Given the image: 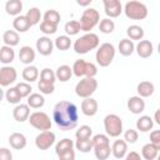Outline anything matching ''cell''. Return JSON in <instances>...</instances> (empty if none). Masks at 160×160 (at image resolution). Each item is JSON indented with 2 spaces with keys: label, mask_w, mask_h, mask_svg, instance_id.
<instances>
[{
  "label": "cell",
  "mask_w": 160,
  "mask_h": 160,
  "mask_svg": "<svg viewBox=\"0 0 160 160\" xmlns=\"http://www.w3.org/2000/svg\"><path fill=\"white\" fill-rule=\"evenodd\" d=\"M52 120L62 131L75 129L79 120V111L76 105L68 100L56 102L52 109Z\"/></svg>",
  "instance_id": "obj_1"
},
{
  "label": "cell",
  "mask_w": 160,
  "mask_h": 160,
  "mask_svg": "<svg viewBox=\"0 0 160 160\" xmlns=\"http://www.w3.org/2000/svg\"><path fill=\"white\" fill-rule=\"evenodd\" d=\"M99 45H100L99 36L94 32H86L75 40L72 48L76 54H86L94 49H98Z\"/></svg>",
  "instance_id": "obj_2"
},
{
  "label": "cell",
  "mask_w": 160,
  "mask_h": 160,
  "mask_svg": "<svg viewBox=\"0 0 160 160\" xmlns=\"http://www.w3.org/2000/svg\"><path fill=\"white\" fill-rule=\"evenodd\" d=\"M124 12H125L126 18H129L131 20H144L148 16V6L144 2L131 0L125 4Z\"/></svg>",
  "instance_id": "obj_3"
},
{
  "label": "cell",
  "mask_w": 160,
  "mask_h": 160,
  "mask_svg": "<svg viewBox=\"0 0 160 160\" xmlns=\"http://www.w3.org/2000/svg\"><path fill=\"white\" fill-rule=\"evenodd\" d=\"M115 52H116V50H115V46L112 44H110V42L101 44L98 48L96 54H95V59H96L98 65L101 68L109 66L115 58Z\"/></svg>",
  "instance_id": "obj_4"
},
{
  "label": "cell",
  "mask_w": 160,
  "mask_h": 160,
  "mask_svg": "<svg viewBox=\"0 0 160 160\" xmlns=\"http://www.w3.org/2000/svg\"><path fill=\"white\" fill-rule=\"evenodd\" d=\"M79 22L81 26V31L90 32V30L100 24V14L95 8H88L86 10H84Z\"/></svg>",
  "instance_id": "obj_5"
},
{
  "label": "cell",
  "mask_w": 160,
  "mask_h": 160,
  "mask_svg": "<svg viewBox=\"0 0 160 160\" xmlns=\"http://www.w3.org/2000/svg\"><path fill=\"white\" fill-rule=\"evenodd\" d=\"M105 132L110 138H118L122 132V120L116 114H109L104 118Z\"/></svg>",
  "instance_id": "obj_6"
},
{
  "label": "cell",
  "mask_w": 160,
  "mask_h": 160,
  "mask_svg": "<svg viewBox=\"0 0 160 160\" xmlns=\"http://www.w3.org/2000/svg\"><path fill=\"white\" fill-rule=\"evenodd\" d=\"M98 89V81L95 78H82L75 86V94L79 98L86 99L91 98V95Z\"/></svg>",
  "instance_id": "obj_7"
},
{
  "label": "cell",
  "mask_w": 160,
  "mask_h": 160,
  "mask_svg": "<svg viewBox=\"0 0 160 160\" xmlns=\"http://www.w3.org/2000/svg\"><path fill=\"white\" fill-rule=\"evenodd\" d=\"M29 122L32 128L41 130V131H46L51 129V120L50 116L44 112V111H34L31 112L30 118H29Z\"/></svg>",
  "instance_id": "obj_8"
},
{
  "label": "cell",
  "mask_w": 160,
  "mask_h": 160,
  "mask_svg": "<svg viewBox=\"0 0 160 160\" xmlns=\"http://www.w3.org/2000/svg\"><path fill=\"white\" fill-rule=\"evenodd\" d=\"M54 144H55V134L52 131H50V130L41 131L35 138V145L40 150H48Z\"/></svg>",
  "instance_id": "obj_9"
},
{
  "label": "cell",
  "mask_w": 160,
  "mask_h": 160,
  "mask_svg": "<svg viewBox=\"0 0 160 160\" xmlns=\"http://www.w3.org/2000/svg\"><path fill=\"white\" fill-rule=\"evenodd\" d=\"M18 79V72L16 69L10 66V65H5L0 69V85L1 86H9L11 84H14Z\"/></svg>",
  "instance_id": "obj_10"
},
{
  "label": "cell",
  "mask_w": 160,
  "mask_h": 160,
  "mask_svg": "<svg viewBox=\"0 0 160 160\" xmlns=\"http://www.w3.org/2000/svg\"><path fill=\"white\" fill-rule=\"evenodd\" d=\"M104 4V10H105V14L109 19H112V18H118L122 11V5L119 0H104L102 1Z\"/></svg>",
  "instance_id": "obj_11"
},
{
  "label": "cell",
  "mask_w": 160,
  "mask_h": 160,
  "mask_svg": "<svg viewBox=\"0 0 160 160\" xmlns=\"http://www.w3.org/2000/svg\"><path fill=\"white\" fill-rule=\"evenodd\" d=\"M54 46H55L54 41L49 36H40L36 40V50L39 54H41L44 56L50 55L54 50Z\"/></svg>",
  "instance_id": "obj_12"
},
{
  "label": "cell",
  "mask_w": 160,
  "mask_h": 160,
  "mask_svg": "<svg viewBox=\"0 0 160 160\" xmlns=\"http://www.w3.org/2000/svg\"><path fill=\"white\" fill-rule=\"evenodd\" d=\"M128 109L130 112L135 114V115H139L141 114L144 110H145V101L142 98H140L139 95L136 96H131L128 99Z\"/></svg>",
  "instance_id": "obj_13"
},
{
  "label": "cell",
  "mask_w": 160,
  "mask_h": 160,
  "mask_svg": "<svg viewBox=\"0 0 160 160\" xmlns=\"http://www.w3.org/2000/svg\"><path fill=\"white\" fill-rule=\"evenodd\" d=\"M30 106L28 104H19L12 110V116L18 122H24L30 118Z\"/></svg>",
  "instance_id": "obj_14"
},
{
  "label": "cell",
  "mask_w": 160,
  "mask_h": 160,
  "mask_svg": "<svg viewBox=\"0 0 160 160\" xmlns=\"http://www.w3.org/2000/svg\"><path fill=\"white\" fill-rule=\"evenodd\" d=\"M135 51L138 52V55L142 59H148L152 55L154 52V46L152 42L149 40H141L138 42V45L135 46Z\"/></svg>",
  "instance_id": "obj_15"
},
{
  "label": "cell",
  "mask_w": 160,
  "mask_h": 160,
  "mask_svg": "<svg viewBox=\"0 0 160 160\" xmlns=\"http://www.w3.org/2000/svg\"><path fill=\"white\" fill-rule=\"evenodd\" d=\"M111 154L115 159H124L128 154V142L122 139L115 140L111 145Z\"/></svg>",
  "instance_id": "obj_16"
},
{
  "label": "cell",
  "mask_w": 160,
  "mask_h": 160,
  "mask_svg": "<svg viewBox=\"0 0 160 160\" xmlns=\"http://www.w3.org/2000/svg\"><path fill=\"white\" fill-rule=\"evenodd\" d=\"M98 101L94 98H86L81 101V112L85 116H94L98 112Z\"/></svg>",
  "instance_id": "obj_17"
},
{
  "label": "cell",
  "mask_w": 160,
  "mask_h": 160,
  "mask_svg": "<svg viewBox=\"0 0 160 160\" xmlns=\"http://www.w3.org/2000/svg\"><path fill=\"white\" fill-rule=\"evenodd\" d=\"M19 60L26 66L31 65V62L35 60V50L29 45L21 46L19 50Z\"/></svg>",
  "instance_id": "obj_18"
},
{
  "label": "cell",
  "mask_w": 160,
  "mask_h": 160,
  "mask_svg": "<svg viewBox=\"0 0 160 160\" xmlns=\"http://www.w3.org/2000/svg\"><path fill=\"white\" fill-rule=\"evenodd\" d=\"M26 138L21 132H12L9 136V144L15 150H22L26 146Z\"/></svg>",
  "instance_id": "obj_19"
},
{
  "label": "cell",
  "mask_w": 160,
  "mask_h": 160,
  "mask_svg": "<svg viewBox=\"0 0 160 160\" xmlns=\"http://www.w3.org/2000/svg\"><path fill=\"white\" fill-rule=\"evenodd\" d=\"M12 26H14L16 32H26L32 25L30 24V21L28 20V18L25 15H19L14 19Z\"/></svg>",
  "instance_id": "obj_20"
},
{
  "label": "cell",
  "mask_w": 160,
  "mask_h": 160,
  "mask_svg": "<svg viewBox=\"0 0 160 160\" xmlns=\"http://www.w3.org/2000/svg\"><path fill=\"white\" fill-rule=\"evenodd\" d=\"M136 91H138L139 96L142 98V99L144 98H150L155 91V86H154V84L151 81H146L145 80V81H141V82L138 84Z\"/></svg>",
  "instance_id": "obj_21"
},
{
  "label": "cell",
  "mask_w": 160,
  "mask_h": 160,
  "mask_svg": "<svg viewBox=\"0 0 160 160\" xmlns=\"http://www.w3.org/2000/svg\"><path fill=\"white\" fill-rule=\"evenodd\" d=\"M119 52L122 55V56H130L134 51H135V44L132 40L125 38V39H121L120 42H119Z\"/></svg>",
  "instance_id": "obj_22"
},
{
  "label": "cell",
  "mask_w": 160,
  "mask_h": 160,
  "mask_svg": "<svg viewBox=\"0 0 160 160\" xmlns=\"http://www.w3.org/2000/svg\"><path fill=\"white\" fill-rule=\"evenodd\" d=\"M55 75H56V80L61 81V82H66L70 80V78L74 75L72 72V68H70L69 65H60L56 71H55Z\"/></svg>",
  "instance_id": "obj_23"
},
{
  "label": "cell",
  "mask_w": 160,
  "mask_h": 160,
  "mask_svg": "<svg viewBox=\"0 0 160 160\" xmlns=\"http://www.w3.org/2000/svg\"><path fill=\"white\" fill-rule=\"evenodd\" d=\"M21 76L25 80V82H34L39 78V70L34 65H28V66L24 68V70L21 72Z\"/></svg>",
  "instance_id": "obj_24"
},
{
  "label": "cell",
  "mask_w": 160,
  "mask_h": 160,
  "mask_svg": "<svg viewBox=\"0 0 160 160\" xmlns=\"http://www.w3.org/2000/svg\"><path fill=\"white\" fill-rule=\"evenodd\" d=\"M154 126V119L148 116V115H142L136 120V129L140 130L141 132H148L152 129Z\"/></svg>",
  "instance_id": "obj_25"
},
{
  "label": "cell",
  "mask_w": 160,
  "mask_h": 160,
  "mask_svg": "<svg viewBox=\"0 0 160 160\" xmlns=\"http://www.w3.org/2000/svg\"><path fill=\"white\" fill-rule=\"evenodd\" d=\"M5 10H6V14L16 18L20 15L22 10V2L20 0H9L5 4Z\"/></svg>",
  "instance_id": "obj_26"
},
{
  "label": "cell",
  "mask_w": 160,
  "mask_h": 160,
  "mask_svg": "<svg viewBox=\"0 0 160 160\" xmlns=\"http://www.w3.org/2000/svg\"><path fill=\"white\" fill-rule=\"evenodd\" d=\"M15 59V51L11 46H6V45H2L0 48V61L6 65V64H10Z\"/></svg>",
  "instance_id": "obj_27"
},
{
  "label": "cell",
  "mask_w": 160,
  "mask_h": 160,
  "mask_svg": "<svg viewBox=\"0 0 160 160\" xmlns=\"http://www.w3.org/2000/svg\"><path fill=\"white\" fill-rule=\"evenodd\" d=\"M158 155H159V150L151 142H148L141 148V156L145 160H155Z\"/></svg>",
  "instance_id": "obj_28"
},
{
  "label": "cell",
  "mask_w": 160,
  "mask_h": 160,
  "mask_svg": "<svg viewBox=\"0 0 160 160\" xmlns=\"http://www.w3.org/2000/svg\"><path fill=\"white\" fill-rule=\"evenodd\" d=\"M144 34H145L144 29L140 25H130L126 29V35H128V39H130V40L141 41L142 38H144Z\"/></svg>",
  "instance_id": "obj_29"
},
{
  "label": "cell",
  "mask_w": 160,
  "mask_h": 160,
  "mask_svg": "<svg viewBox=\"0 0 160 160\" xmlns=\"http://www.w3.org/2000/svg\"><path fill=\"white\" fill-rule=\"evenodd\" d=\"M19 34L15 31V30H6L4 31L2 34V41H4V45L6 46H16L19 44Z\"/></svg>",
  "instance_id": "obj_30"
},
{
  "label": "cell",
  "mask_w": 160,
  "mask_h": 160,
  "mask_svg": "<svg viewBox=\"0 0 160 160\" xmlns=\"http://www.w3.org/2000/svg\"><path fill=\"white\" fill-rule=\"evenodd\" d=\"M44 104H45V99L41 92H32L28 98V105L32 109H40L44 106Z\"/></svg>",
  "instance_id": "obj_31"
},
{
  "label": "cell",
  "mask_w": 160,
  "mask_h": 160,
  "mask_svg": "<svg viewBox=\"0 0 160 160\" xmlns=\"http://www.w3.org/2000/svg\"><path fill=\"white\" fill-rule=\"evenodd\" d=\"M74 146H75V142L71 139L65 138V139H61L59 142H56V145H55V152H56V155H60V154H62V152H65L68 150L74 149Z\"/></svg>",
  "instance_id": "obj_32"
},
{
  "label": "cell",
  "mask_w": 160,
  "mask_h": 160,
  "mask_svg": "<svg viewBox=\"0 0 160 160\" xmlns=\"http://www.w3.org/2000/svg\"><path fill=\"white\" fill-rule=\"evenodd\" d=\"M5 99L9 104H15V105H19L22 96L20 95V92L18 91V89L14 86V88H9L6 91H5Z\"/></svg>",
  "instance_id": "obj_33"
},
{
  "label": "cell",
  "mask_w": 160,
  "mask_h": 160,
  "mask_svg": "<svg viewBox=\"0 0 160 160\" xmlns=\"http://www.w3.org/2000/svg\"><path fill=\"white\" fill-rule=\"evenodd\" d=\"M86 64H88V61H85L84 59H78V60H75L74 64H72V66H71L74 75L78 76V78H82V76L85 78Z\"/></svg>",
  "instance_id": "obj_34"
},
{
  "label": "cell",
  "mask_w": 160,
  "mask_h": 160,
  "mask_svg": "<svg viewBox=\"0 0 160 160\" xmlns=\"http://www.w3.org/2000/svg\"><path fill=\"white\" fill-rule=\"evenodd\" d=\"M54 45L58 50H61V51H65L68 50L70 46H71V40H70V36L68 35H60L58 36L55 40H54Z\"/></svg>",
  "instance_id": "obj_35"
},
{
  "label": "cell",
  "mask_w": 160,
  "mask_h": 160,
  "mask_svg": "<svg viewBox=\"0 0 160 160\" xmlns=\"http://www.w3.org/2000/svg\"><path fill=\"white\" fill-rule=\"evenodd\" d=\"M64 30H65V32H66L68 36H74V35H78L81 31V26H80V22L79 21L70 20V21H68L65 24Z\"/></svg>",
  "instance_id": "obj_36"
},
{
  "label": "cell",
  "mask_w": 160,
  "mask_h": 160,
  "mask_svg": "<svg viewBox=\"0 0 160 160\" xmlns=\"http://www.w3.org/2000/svg\"><path fill=\"white\" fill-rule=\"evenodd\" d=\"M40 81L46 82V84H54V85H55L56 75H55V72H54L50 68H45V69H42L41 72H40Z\"/></svg>",
  "instance_id": "obj_37"
},
{
  "label": "cell",
  "mask_w": 160,
  "mask_h": 160,
  "mask_svg": "<svg viewBox=\"0 0 160 160\" xmlns=\"http://www.w3.org/2000/svg\"><path fill=\"white\" fill-rule=\"evenodd\" d=\"M91 135H92V129L89 125H81L75 132L76 140H88L91 139Z\"/></svg>",
  "instance_id": "obj_38"
},
{
  "label": "cell",
  "mask_w": 160,
  "mask_h": 160,
  "mask_svg": "<svg viewBox=\"0 0 160 160\" xmlns=\"http://www.w3.org/2000/svg\"><path fill=\"white\" fill-rule=\"evenodd\" d=\"M99 30H100L102 34H111V32L115 30V22H114L111 19L105 18V19L100 20Z\"/></svg>",
  "instance_id": "obj_39"
},
{
  "label": "cell",
  "mask_w": 160,
  "mask_h": 160,
  "mask_svg": "<svg viewBox=\"0 0 160 160\" xmlns=\"http://www.w3.org/2000/svg\"><path fill=\"white\" fill-rule=\"evenodd\" d=\"M26 18H28V20L30 21V24L34 26V25H36V24H39L40 22V19H41V12H40V10L38 9V8H30L29 10H28V12H26V15H25Z\"/></svg>",
  "instance_id": "obj_40"
},
{
  "label": "cell",
  "mask_w": 160,
  "mask_h": 160,
  "mask_svg": "<svg viewBox=\"0 0 160 160\" xmlns=\"http://www.w3.org/2000/svg\"><path fill=\"white\" fill-rule=\"evenodd\" d=\"M111 154V148L110 145L108 146H100V148H94V155L98 160H108V158Z\"/></svg>",
  "instance_id": "obj_41"
},
{
  "label": "cell",
  "mask_w": 160,
  "mask_h": 160,
  "mask_svg": "<svg viewBox=\"0 0 160 160\" xmlns=\"http://www.w3.org/2000/svg\"><path fill=\"white\" fill-rule=\"evenodd\" d=\"M92 145L94 148H100V146H108L110 145V140H109V136L105 135V134H96L92 136ZM94 150V149H92Z\"/></svg>",
  "instance_id": "obj_42"
},
{
  "label": "cell",
  "mask_w": 160,
  "mask_h": 160,
  "mask_svg": "<svg viewBox=\"0 0 160 160\" xmlns=\"http://www.w3.org/2000/svg\"><path fill=\"white\" fill-rule=\"evenodd\" d=\"M75 148L80 152H89V151H91L94 149L92 140L91 139H88V140H76Z\"/></svg>",
  "instance_id": "obj_43"
},
{
  "label": "cell",
  "mask_w": 160,
  "mask_h": 160,
  "mask_svg": "<svg viewBox=\"0 0 160 160\" xmlns=\"http://www.w3.org/2000/svg\"><path fill=\"white\" fill-rule=\"evenodd\" d=\"M60 20H61V16H60V14L56 10L50 9V10H46L45 14H44V21H49L51 24L59 25Z\"/></svg>",
  "instance_id": "obj_44"
},
{
  "label": "cell",
  "mask_w": 160,
  "mask_h": 160,
  "mask_svg": "<svg viewBox=\"0 0 160 160\" xmlns=\"http://www.w3.org/2000/svg\"><path fill=\"white\" fill-rule=\"evenodd\" d=\"M15 88L18 89V91L20 92V95L22 96V98H29L32 92V88L30 86V84L29 82H25V81H21V82H18L16 85H15Z\"/></svg>",
  "instance_id": "obj_45"
},
{
  "label": "cell",
  "mask_w": 160,
  "mask_h": 160,
  "mask_svg": "<svg viewBox=\"0 0 160 160\" xmlns=\"http://www.w3.org/2000/svg\"><path fill=\"white\" fill-rule=\"evenodd\" d=\"M56 30H58V25H55V24H51V22L44 21V20L40 22V31L45 35H52L56 32Z\"/></svg>",
  "instance_id": "obj_46"
},
{
  "label": "cell",
  "mask_w": 160,
  "mask_h": 160,
  "mask_svg": "<svg viewBox=\"0 0 160 160\" xmlns=\"http://www.w3.org/2000/svg\"><path fill=\"white\" fill-rule=\"evenodd\" d=\"M38 89L40 90V92H41L42 95H50V94L54 92L55 85H54V84H46V82H42V81L39 80V82H38Z\"/></svg>",
  "instance_id": "obj_47"
},
{
  "label": "cell",
  "mask_w": 160,
  "mask_h": 160,
  "mask_svg": "<svg viewBox=\"0 0 160 160\" xmlns=\"http://www.w3.org/2000/svg\"><path fill=\"white\" fill-rule=\"evenodd\" d=\"M139 138V134L136 130L134 129H128L125 132H124V140L128 142V144H135L136 140Z\"/></svg>",
  "instance_id": "obj_48"
},
{
  "label": "cell",
  "mask_w": 160,
  "mask_h": 160,
  "mask_svg": "<svg viewBox=\"0 0 160 160\" xmlns=\"http://www.w3.org/2000/svg\"><path fill=\"white\" fill-rule=\"evenodd\" d=\"M150 142L155 145L158 150H160V130H154L150 132Z\"/></svg>",
  "instance_id": "obj_49"
},
{
  "label": "cell",
  "mask_w": 160,
  "mask_h": 160,
  "mask_svg": "<svg viewBox=\"0 0 160 160\" xmlns=\"http://www.w3.org/2000/svg\"><path fill=\"white\" fill-rule=\"evenodd\" d=\"M98 74V68L94 62H88L86 64V72H85V78H95V75Z\"/></svg>",
  "instance_id": "obj_50"
},
{
  "label": "cell",
  "mask_w": 160,
  "mask_h": 160,
  "mask_svg": "<svg viewBox=\"0 0 160 160\" xmlns=\"http://www.w3.org/2000/svg\"><path fill=\"white\" fill-rule=\"evenodd\" d=\"M58 158H59V160H75V151H74V149L68 150V151L58 155Z\"/></svg>",
  "instance_id": "obj_51"
},
{
  "label": "cell",
  "mask_w": 160,
  "mask_h": 160,
  "mask_svg": "<svg viewBox=\"0 0 160 160\" xmlns=\"http://www.w3.org/2000/svg\"><path fill=\"white\" fill-rule=\"evenodd\" d=\"M0 160H12V154L8 148L0 149Z\"/></svg>",
  "instance_id": "obj_52"
},
{
  "label": "cell",
  "mask_w": 160,
  "mask_h": 160,
  "mask_svg": "<svg viewBox=\"0 0 160 160\" xmlns=\"http://www.w3.org/2000/svg\"><path fill=\"white\" fill-rule=\"evenodd\" d=\"M125 160H142V158L140 156L139 152H136V151H130V152L126 154Z\"/></svg>",
  "instance_id": "obj_53"
},
{
  "label": "cell",
  "mask_w": 160,
  "mask_h": 160,
  "mask_svg": "<svg viewBox=\"0 0 160 160\" xmlns=\"http://www.w3.org/2000/svg\"><path fill=\"white\" fill-rule=\"evenodd\" d=\"M154 120H155V122H156L158 125H160V108L155 111V114H154Z\"/></svg>",
  "instance_id": "obj_54"
},
{
  "label": "cell",
  "mask_w": 160,
  "mask_h": 160,
  "mask_svg": "<svg viewBox=\"0 0 160 160\" xmlns=\"http://www.w3.org/2000/svg\"><path fill=\"white\" fill-rule=\"evenodd\" d=\"M76 2H78V5H80V6H88V5L91 4V0H86V1H80V0H78Z\"/></svg>",
  "instance_id": "obj_55"
},
{
  "label": "cell",
  "mask_w": 160,
  "mask_h": 160,
  "mask_svg": "<svg viewBox=\"0 0 160 160\" xmlns=\"http://www.w3.org/2000/svg\"><path fill=\"white\" fill-rule=\"evenodd\" d=\"M158 52L160 54V42H159V45H158Z\"/></svg>",
  "instance_id": "obj_56"
},
{
  "label": "cell",
  "mask_w": 160,
  "mask_h": 160,
  "mask_svg": "<svg viewBox=\"0 0 160 160\" xmlns=\"http://www.w3.org/2000/svg\"><path fill=\"white\" fill-rule=\"evenodd\" d=\"M156 160H160V154L158 155V158H156Z\"/></svg>",
  "instance_id": "obj_57"
}]
</instances>
